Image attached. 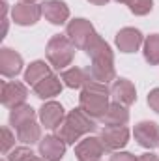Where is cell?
Here are the masks:
<instances>
[{
  "label": "cell",
  "mask_w": 159,
  "mask_h": 161,
  "mask_svg": "<svg viewBox=\"0 0 159 161\" xmlns=\"http://www.w3.org/2000/svg\"><path fill=\"white\" fill-rule=\"evenodd\" d=\"M148 105L159 114V88H154V90L148 94Z\"/></svg>",
  "instance_id": "obj_27"
},
{
  "label": "cell",
  "mask_w": 159,
  "mask_h": 161,
  "mask_svg": "<svg viewBox=\"0 0 159 161\" xmlns=\"http://www.w3.org/2000/svg\"><path fill=\"white\" fill-rule=\"evenodd\" d=\"M105 146L101 142V139L96 137H86L82 139L77 148H75V156L79 161H99V158L105 154Z\"/></svg>",
  "instance_id": "obj_8"
},
{
  "label": "cell",
  "mask_w": 159,
  "mask_h": 161,
  "mask_svg": "<svg viewBox=\"0 0 159 161\" xmlns=\"http://www.w3.org/2000/svg\"><path fill=\"white\" fill-rule=\"evenodd\" d=\"M34 120H36V113H34L32 107H28V105H21V107L11 109L9 124H11L15 129H19V127H23V125H26V124H30V122H34Z\"/></svg>",
  "instance_id": "obj_21"
},
{
  "label": "cell",
  "mask_w": 159,
  "mask_h": 161,
  "mask_svg": "<svg viewBox=\"0 0 159 161\" xmlns=\"http://www.w3.org/2000/svg\"><path fill=\"white\" fill-rule=\"evenodd\" d=\"M26 96H28V92H26L25 84L15 82V80L2 82V105L4 107H9V109L21 107V105H25Z\"/></svg>",
  "instance_id": "obj_7"
},
{
  "label": "cell",
  "mask_w": 159,
  "mask_h": 161,
  "mask_svg": "<svg viewBox=\"0 0 159 161\" xmlns=\"http://www.w3.org/2000/svg\"><path fill=\"white\" fill-rule=\"evenodd\" d=\"M60 79L64 80V84L69 86V88H82V86L90 80V75H88L84 69L73 66V68H69V69H64L62 75H60Z\"/></svg>",
  "instance_id": "obj_20"
},
{
  "label": "cell",
  "mask_w": 159,
  "mask_h": 161,
  "mask_svg": "<svg viewBox=\"0 0 159 161\" xmlns=\"http://www.w3.org/2000/svg\"><path fill=\"white\" fill-rule=\"evenodd\" d=\"M75 56V43L68 36H52L47 43V58L56 69H66Z\"/></svg>",
  "instance_id": "obj_4"
},
{
  "label": "cell",
  "mask_w": 159,
  "mask_h": 161,
  "mask_svg": "<svg viewBox=\"0 0 159 161\" xmlns=\"http://www.w3.org/2000/svg\"><path fill=\"white\" fill-rule=\"evenodd\" d=\"M135 139L144 148L159 146V125L156 122H140L135 125Z\"/></svg>",
  "instance_id": "obj_9"
},
{
  "label": "cell",
  "mask_w": 159,
  "mask_h": 161,
  "mask_svg": "<svg viewBox=\"0 0 159 161\" xmlns=\"http://www.w3.org/2000/svg\"><path fill=\"white\" fill-rule=\"evenodd\" d=\"M127 6H129V11L135 15H148L154 8V2L152 0H129Z\"/></svg>",
  "instance_id": "obj_24"
},
{
  "label": "cell",
  "mask_w": 159,
  "mask_h": 161,
  "mask_svg": "<svg viewBox=\"0 0 159 161\" xmlns=\"http://www.w3.org/2000/svg\"><path fill=\"white\" fill-rule=\"evenodd\" d=\"M116 45L122 53H135L142 45V34L137 28H122L116 34Z\"/></svg>",
  "instance_id": "obj_16"
},
{
  "label": "cell",
  "mask_w": 159,
  "mask_h": 161,
  "mask_svg": "<svg viewBox=\"0 0 159 161\" xmlns=\"http://www.w3.org/2000/svg\"><path fill=\"white\" fill-rule=\"evenodd\" d=\"M64 118H66L64 107L56 101H49L40 109V120L47 129H58Z\"/></svg>",
  "instance_id": "obj_11"
},
{
  "label": "cell",
  "mask_w": 159,
  "mask_h": 161,
  "mask_svg": "<svg viewBox=\"0 0 159 161\" xmlns=\"http://www.w3.org/2000/svg\"><path fill=\"white\" fill-rule=\"evenodd\" d=\"M144 58L150 66L159 64V34H152L144 40Z\"/></svg>",
  "instance_id": "obj_23"
},
{
  "label": "cell",
  "mask_w": 159,
  "mask_h": 161,
  "mask_svg": "<svg viewBox=\"0 0 159 161\" xmlns=\"http://www.w3.org/2000/svg\"><path fill=\"white\" fill-rule=\"evenodd\" d=\"M88 2H92V4H96V6H105L109 0H88Z\"/></svg>",
  "instance_id": "obj_30"
},
{
  "label": "cell",
  "mask_w": 159,
  "mask_h": 161,
  "mask_svg": "<svg viewBox=\"0 0 159 161\" xmlns=\"http://www.w3.org/2000/svg\"><path fill=\"white\" fill-rule=\"evenodd\" d=\"M66 36L75 43V47L84 49V51L88 49V45L92 41L97 38L94 26L86 19H75V21H71L68 25V28H66Z\"/></svg>",
  "instance_id": "obj_5"
},
{
  "label": "cell",
  "mask_w": 159,
  "mask_h": 161,
  "mask_svg": "<svg viewBox=\"0 0 159 161\" xmlns=\"http://www.w3.org/2000/svg\"><path fill=\"white\" fill-rule=\"evenodd\" d=\"M99 139H101L107 152H116L127 144L129 129L125 125H105L99 133Z\"/></svg>",
  "instance_id": "obj_6"
},
{
  "label": "cell",
  "mask_w": 159,
  "mask_h": 161,
  "mask_svg": "<svg viewBox=\"0 0 159 161\" xmlns=\"http://www.w3.org/2000/svg\"><path fill=\"white\" fill-rule=\"evenodd\" d=\"M137 161H159L154 154H142L140 158H137Z\"/></svg>",
  "instance_id": "obj_29"
},
{
  "label": "cell",
  "mask_w": 159,
  "mask_h": 161,
  "mask_svg": "<svg viewBox=\"0 0 159 161\" xmlns=\"http://www.w3.org/2000/svg\"><path fill=\"white\" fill-rule=\"evenodd\" d=\"M111 161H137V158L129 152H114L111 156Z\"/></svg>",
  "instance_id": "obj_28"
},
{
  "label": "cell",
  "mask_w": 159,
  "mask_h": 161,
  "mask_svg": "<svg viewBox=\"0 0 159 161\" xmlns=\"http://www.w3.org/2000/svg\"><path fill=\"white\" fill-rule=\"evenodd\" d=\"M21 2H25V4H34L36 0H21Z\"/></svg>",
  "instance_id": "obj_31"
},
{
  "label": "cell",
  "mask_w": 159,
  "mask_h": 161,
  "mask_svg": "<svg viewBox=\"0 0 159 161\" xmlns=\"http://www.w3.org/2000/svg\"><path fill=\"white\" fill-rule=\"evenodd\" d=\"M60 90H62V80L58 79L56 75H52V73L34 86V94H36L38 97H41V99L54 97V96L60 94Z\"/></svg>",
  "instance_id": "obj_17"
},
{
  "label": "cell",
  "mask_w": 159,
  "mask_h": 161,
  "mask_svg": "<svg viewBox=\"0 0 159 161\" xmlns=\"http://www.w3.org/2000/svg\"><path fill=\"white\" fill-rule=\"evenodd\" d=\"M41 11L45 19L52 25H64L69 17V8L62 0H47L41 4Z\"/></svg>",
  "instance_id": "obj_12"
},
{
  "label": "cell",
  "mask_w": 159,
  "mask_h": 161,
  "mask_svg": "<svg viewBox=\"0 0 159 161\" xmlns=\"http://www.w3.org/2000/svg\"><path fill=\"white\" fill-rule=\"evenodd\" d=\"M86 54L92 58V66L88 69V75L92 80L97 82H109L114 79V56L109 47V43L101 40L99 36L92 41L86 49Z\"/></svg>",
  "instance_id": "obj_1"
},
{
  "label": "cell",
  "mask_w": 159,
  "mask_h": 161,
  "mask_svg": "<svg viewBox=\"0 0 159 161\" xmlns=\"http://www.w3.org/2000/svg\"><path fill=\"white\" fill-rule=\"evenodd\" d=\"M96 129V122L94 118H90L82 109H75L69 114H66L64 122L60 124L56 135L66 142V144H75V141H79V137L90 133Z\"/></svg>",
  "instance_id": "obj_3"
},
{
  "label": "cell",
  "mask_w": 159,
  "mask_h": 161,
  "mask_svg": "<svg viewBox=\"0 0 159 161\" xmlns=\"http://www.w3.org/2000/svg\"><path fill=\"white\" fill-rule=\"evenodd\" d=\"M66 152V142L58 137V135H49L45 139H41L40 142V154L43 159L47 161H58L62 159Z\"/></svg>",
  "instance_id": "obj_13"
},
{
  "label": "cell",
  "mask_w": 159,
  "mask_h": 161,
  "mask_svg": "<svg viewBox=\"0 0 159 161\" xmlns=\"http://www.w3.org/2000/svg\"><path fill=\"white\" fill-rule=\"evenodd\" d=\"M32 161H47V159H43V158H34Z\"/></svg>",
  "instance_id": "obj_32"
},
{
  "label": "cell",
  "mask_w": 159,
  "mask_h": 161,
  "mask_svg": "<svg viewBox=\"0 0 159 161\" xmlns=\"http://www.w3.org/2000/svg\"><path fill=\"white\" fill-rule=\"evenodd\" d=\"M36 158L34 156V152L30 150V148H15L9 156H8V161H32Z\"/></svg>",
  "instance_id": "obj_25"
},
{
  "label": "cell",
  "mask_w": 159,
  "mask_h": 161,
  "mask_svg": "<svg viewBox=\"0 0 159 161\" xmlns=\"http://www.w3.org/2000/svg\"><path fill=\"white\" fill-rule=\"evenodd\" d=\"M15 131H17L19 141L25 142V144H34V142L40 141V137H41V129H40V125L36 124V120L26 124V125H23V127H19V129H15Z\"/></svg>",
  "instance_id": "obj_22"
},
{
  "label": "cell",
  "mask_w": 159,
  "mask_h": 161,
  "mask_svg": "<svg viewBox=\"0 0 159 161\" xmlns=\"http://www.w3.org/2000/svg\"><path fill=\"white\" fill-rule=\"evenodd\" d=\"M111 96L116 103L122 105H131L137 99V90L133 86V82L127 79H116L111 86Z\"/></svg>",
  "instance_id": "obj_15"
},
{
  "label": "cell",
  "mask_w": 159,
  "mask_h": 161,
  "mask_svg": "<svg viewBox=\"0 0 159 161\" xmlns=\"http://www.w3.org/2000/svg\"><path fill=\"white\" fill-rule=\"evenodd\" d=\"M23 69V58L13 49L4 47L0 51V71L4 77H15Z\"/></svg>",
  "instance_id": "obj_14"
},
{
  "label": "cell",
  "mask_w": 159,
  "mask_h": 161,
  "mask_svg": "<svg viewBox=\"0 0 159 161\" xmlns=\"http://www.w3.org/2000/svg\"><path fill=\"white\" fill-rule=\"evenodd\" d=\"M13 15V21L21 26H28V25H36L40 21V17L43 15L41 11V6H36V4H17L11 11Z\"/></svg>",
  "instance_id": "obj_10"
},
{
  "label": "cell",
  "mask_w": 159,
  "mask_h": 161,
  "mask_svg": "<svg viewBox=\"0 0 159 161\" xmlns=\"http://www.w3.org/2000/svg\"><path fill=\"white\" fill-rule=\"evenodd\" d=\"M49 75H51V68L43 60H36V62H32L28 66V69L25 73V80H26V84H30L34 88L38 82H41V80L45 79V77H49Z\"/></svg>",
  "instance_id": "obj_19"
},
{
  "label": "cell",
  "mask_w": 159,
  "mask_h": 161,
  "mask_svg": "<svg viewBox=\"0 0 159 161\" xmlns=\"http://www.w3.org/2000/svg\"><path fill=\"white\" fill-rule=\"evenodd\" d=\"M116 2H122V4H127L129 0H116Z\"/></svg>",
  "instance_id": "obj_33"
},
{
  "label": "cell",
  "mask_w": 159,
  "mask_h": 161,
  "mask_svg": "<svg viewBox=\"0 0 159 161\" xmlns=\"http://www.w3.org/2000/svg\"><path fill=\"white\" fill-rule=\"evenodd\" d=\"M109 96H111V90L103 82L90 79L80 90L79 105L90 118L99 120V118L105 116V113H107V109L111 105L109 103Z\"/></svg>",
  "instance_id": "obj_2"
},
{
  "label": "cell",
  "mask_w": 159,
  "mask_h": 161,
  "mask_svg": "<svg viewBox=\"0 0 159 161\" xmlns=\"http://www.w3.org/2000/svg\"><path fill=\"white\" fill-rule=\"evenodd\" d=\"M101 120L105 122V125H125L127 120H129V113H127L125 105L114 101V103L109 105V109H107V113Z\"/></svg>",
  "instance_id": "obj_18"
},
{
  "label": "cell",
  "mask_w": 159,
  "mask_h": 161,
  "mask_svg": "<svg viewBox=\"0 0 159 161\" xmlns=\"http://www.w3.org/2000/svg\"><path fill=\"white\" fill-rule=\"evenodd\" d=\"M13 144H15V137L11 135L9 127H4V129H2V152L6 154Z\"/></svg>",
  "instance_id": "obj_26"
}]
</instances>
